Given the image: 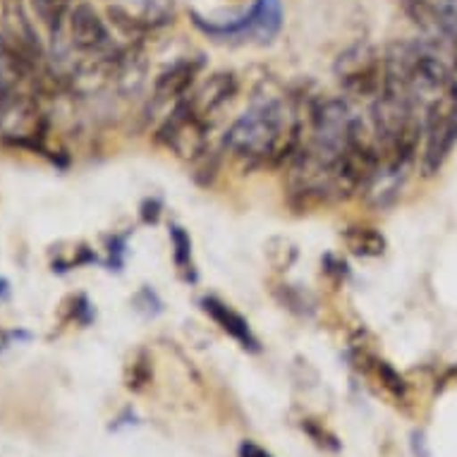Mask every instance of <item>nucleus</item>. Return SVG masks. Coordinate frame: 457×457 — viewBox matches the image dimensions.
Listing matches in <instances>:
<instances>
[{
  "mask_svg": "<svg viewBox=\"0 0 457 457\" xmlns=\"http://www.w3.org/2000/svg\"><path fill=\"white\" fill-rule=\"evenodd\" d=\"M304 120L300 105L283 94H254L252 104L228 128L225 151L249 168L287 165L304 142Z\"/></svg>",
  "mask_w": 457,
  "mask_h": 457,
  "instance_id": "f257e3e1",
  "label": "nucleus"
},
{
  "mask_svg": "<svg viewBox=\"0 0 457 457\" xmlns=\"http://www.w3.org/2000/svg\"><path fill=\"white\" fill-rule=\"evenodd\" d=\"M336 77L347 101L369 105L386 89V61L371 46L357 44L337 55Z\"/></svg>",
  "mask_w": 457,
  "mask_h": 457,
  "instance_id": "f03ea898",
  "label": "nucleus"
},
{
  "mask_svg": "<svg viewBox=\"0 0 457 457\" xmlns=\"http://www.w3.org/2000/svg\"><path fill=\"white\" fill-rule=\"evenodd\" d=\"M196 27L216 41L230 44H270L283 29V5L280 0H256L242 17L233 22H204L202 17L195 20Z\"/></svg>",
  "mask_w": 457,
  "mask_h": 457,
  "instance_id": "7ed1b4c3",
  "label": "nucleus"
},
{
  "mask_svg": "<svg viewBox=\"0 0 457 457\" xmlns=\"http://www.w3.org/2000/svg\"><path fill=\"white\" fill-rule=\"evenodd\" d=\"M407 17L457 70V0H403Z\"/></svg>",
  "mask_w": 457,
  "mask_h": 457,
  "instance_id": "20e7f679",
  "label": "nucleus"
},
{
  "mask_svg": "<svg viewBox=\"0 0 457 457\" xmlns=\"http://www.w3.org/2000/svg\"><path fill=\"white\" fill-rule=\"evenodd\" d=\"M111 20L128 34L161 29L173 20L175 0H108Z\"/></svg>",
  "mask_w": 457,
  "mask_h": 457,
  "instance_id": "39448f33",
  "label": "nucleus"
},
{
  "mask_svg": "<svg viewBox=\"0 0 457 457\" xmlns=\"http://www.w3.org/2000/svg\"><path fill=\"white\" fill-rule=\"evenodd\" d=\"M237 91H240V79L235 72H213L202 84H195V89L182 98V104L187 105L199 120L211 125L218 112L237 96Z\"/></svg>",
  "mask_w": 457,
  "mask_h": 457,
  "instance_id": "423d86ee",
  "label": "nucleus"
},
{
  "mask_svg": "<svg viewBox=\"0 0 457 457\" xmlns=\"http://www.w3.org/2000/svg\"><path fill=\"white\" fill-rule=\"evenodd\" d=\"M353 364L360 369L361 374L367 376L369 381L378 386V390H383L386 395L393 397L395 403H407L410 400V386L403 376L397 374L395 369L390 367V361H386L383 357H378L376 353L367 350V347H354L353 350Z\"/></svg>",
  "mask_w": 457,
  "mask_h": 457,
  "instance_id": "0eeeda50",
  "label": "nucleus"
},
{
  "mask_svg": "<svg viewBox=\"0 0 457 457\" xmlns=\"http://www.w3.org/2000/svg\"><path fill=\"white\" fill-rule=\"evenodd\" d=\"M199 307L206 316H209L211 321L216 323L218 328L223 330L225 336H230L242 347V350H247V353H259L262 347H259V337L254 336V330L249 326V321L240 312H235L228 302H223L216 295H206L199 300Z\"/></svg>",
  "mask_w": 457,
  "mask_h": 457,
  "instance_id": "6e6552de",
  "label": "nucleus"
},
{
  "mask_svg": "<svg viewBox=\"0 0 457 457\" xmlns=\"http://www.w3.org/2000/svg\"><path fill=\"white\" fill-rule=\"evenodd\" d=\"M424 149H421V173L431 178L441 170L457 146V111L434 122L424 132Z\"/></svg>",
  "mask_w": 457,
  "mask_h": 457,
  "instance_id": "1a4fd4ad",
  "label": "nucleus"
},
{
  "mask_svg": "<svg viewBox=\"0 0 457 457\" xmlns=\"http://www.w3.org/2000/svg\"><path fill=\"white\" fill-rule=\"evenodd\" d=\"M204 62L196 58H180L156 77L154 82V101L156 104H178L195 89L196 77L202 72Z\"/></svg>",
  "mask_w": 457,
  "mask_h": 457,
  "instance_id": "9d476101",
  "label": "nucleus"
},
{
  "mask_svg": "<svg viewBox=\"0 0 457 457\" xmlns=\"http://www.w3.org/2000/svg\"><path fill=\"white\" fill-rule=\"evenodd\" d=\"M343 245L360 259H378L386 252V237L371 225H350L343 233Z\"/></svg>",
  "mask_w": 457,
  "mask_h": 457,
  "instance_id": "9b49d317",
  "label": "nucleus"
},
{
  "mask_svg": "<svg viewBox=\"0 0 457 457\" xmlns=\"http://www.w3.org/2000/svg\"><path fill=\"white\" fill-rule=\"evenodd\" d=\"M170 254H173V266L178 270V276L185 283H196V263H195V252H192V237L182 228V225H170Z\"/></svg>",
  "mask_w": 457,
  "mask_h": 457,
  "instance_id": "f8f14e48",
  "label": "nucleus"
},
{
  "mask_svg": "<svg viewBox=\"0 0 457 457\" xmlns=\"http://www.w3.org/2000/svg\"><path fill=\"white\" fill-rule=\"evenodd\" d=\"M72 8H75L72 0H34V10H37L38 20L48 27L51 34L61 29Z\"/></svg>",
  "mask_w": 457,
  "mask_h": 457,
  "instance_id": "ddd939ff",
  "label": "nucleus"
},
{
  "mask_svg": "<svg viewBox=\"0 0 457 457\" xmlns=\"http://www.w3.org/2000/svg\"><path fill=\"white\" fill-rule=\"evenodd\" d=\"M151 381V361L146 353H137V357L129 364V376H128V388L129 390H144Z\"/></svg>",
  "mask_w": 457,
  "mask_h": 457,
  "instance_id": "4468645a",
  "label": "nucleus"
},
{
  "mask_svg": "<svg viewBox=\"0 0 457 457\" xmlns=\"http://www.w3.org/2000/svg\"><path fill=\"white\" fill-rule=\"evenodd\" d=\"M302 428L307 431L309 438L316 443V445H321V448H328V450H337L340 448V443H337V438L333 434H330L328 428L321 427V424H316V421L307 420L304 424H302Z\"/></svg>",
  "mask_w": 457,
  "mask_h": 457,
  "instance_id": "2eb2a0df",
  "label": "nucleus"
},
{
  "mask_svg": "<svg viewBox=\"0 0 457 457\" xmlns=\"http://www.w3.org/2000/svg\"><path fill=\"white\" fill-rule=\"evenodd\" d=\"M161 202L158 199H146L142 204V220L144 223H158V218H161Z\"/></svg>",
  "mask_w": 457,
  "mask_h": 457,
  "instance_id": "dca6fc26",
  "label": "nucleus"
},
{
  "mask_svg": "<svg viewBox=\"0 0 457 457\" xmlns=\"http://www.w3.org/2000/svg\"><path fill=\"white\" fill-rule=\"evenodd\" d=\"M240 457H273L266 448H262V445H256V443L252 441H245L240 445Z\"/></svg>",
  "mask_w": 457,
  "mask_h": 457,
  "instance_id": "f3484780",
  "label": "nucleus"
}]
</instances>
